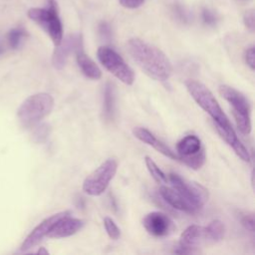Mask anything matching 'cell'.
<instances>
[{
  "label": "cell",
  "mask_w": 255,
  "mask_h": 255,
  "mask_svg": "<svg viewBox=\"0 0 255 255\" xmlns=\"http://www.w3.org/2000/svg\"><path fill=\"white\" fill-rule=\"evenodd\" d=\"M127 50L135 64L151 79L166 81L171 76L170 61L156 47L138 38H131L127 43Z\"/></svg>",
  "instance_id": "1"
},
{
  "label": "cell",
  "mask_w": 255,
  "mask_h": 255,
  "mask_svg": "<svg viewBox=\"0 0 255 255\" xmlns=\"http://www.w3.org/2000/svg\"><path fill=\"white\" fill-rule=\"evenodd\" d=\"M184 85L196 104L212 118L214 125L222 128L231 126L227 116L224 114L215 97L206 86L195 80H187Z\"/></svg>",
  "instance_id": "2"
},
{
  "label": "cell",
  "mask_w": 255,
  "mask_h": 255,
  "mask_svg": "<svg viewBox=\"0 0 255 255\" xmlns=\"http://www.w3.org/2000/svg\"><path fill=\"white\" fill-rule=\"evenodd\" d=\"M54 108V99L47 93L27 98L18 109V119L24 127H31L47 117Z\"/></svg>",
  "instance_id": "3"
},
{
  "label": "cell",
  "mask_w": 255,
  "mask_h": 255,
  "mask_svg": "<svg viewBox=\"0 0 255 255\" xmlns=\"http://www.w3.org/2000/svg\"><path fill=\"white\" fill-rule=\"evenodd\" d=\"M28 17L49 35L55 46L61 43L63 39V26L55 0H47V6L44 8L29 9Z\"/></svg>",
  "instance_id": "4"
},
{
  "label": "cell",
  "mask_w": 255,
  "mask_h": 255,
  "mask_svg": "<svg viewBox=\"0 0 255 255\" xmlns=\"http://www.w3.org/2000/svg\"><path fill=\"white\" fill-rule=\"evenodd\" d=\"M118 169V162L108 158L84 180L83 191L91 196H99L107 189Z\"/></svg>",
  "instance_id": "5"
},
{
  "label": "cell",
  "mask_w": 255,
  "mask_h": 255,
  "mask_svg": "<svg viewBox=\"0 0 255 255\" xmlns=\"http://www.w3.org/2000/svg\"><path fill=\"white\" fill-rule=\"evenodd\" d=\"M97 55L101 64L121 82L128 86L133 84V71L114 49L102 46L98 49Z\"/></svg>",
  "instance_id": "6"
},
{
  "label": "cell",
  "mask_w": 255,
  "mask_h": 255,
  "mask_svg": "<svg viewBox=\"0 0 255 255\" xmlns=\"http://www.w3.org/2000/svg\"><path fill=\"white\" fill-rule=\"evenodd\" d=\"M167 180H169L173 189L200 209L208 200V190L197 182L186 181L176 173H170Z\"/></svg>",
  "instance_id": "7"
},
{
  "label": "cell",
  "mask_w": 255,
  "mask_h": 255,
  "mask_svg": "<svg viewBox=\"0 0 255 255\" xmlns=\"http://www.w3.org/2000/svg\"><path fill=\"white\" fill-rule=\"evenodd\" d=\"M142 225L150 235L155 237L167 236L174 229L171 219L166 214L159 211L150 212L145 215L142 220Z\"/></svg>",
  "instance_id": "8"
},
{
  "label": "cell",
  "mask_w": 255,
  "mask_h": 255,
  "mask_svg": "<svg viewBox=\"0 0 255 255\" xmlns=\"http://www.w3.org/2000/svg\"><path fill=\"white\" fill-rule=\"evenodd\" d=\"M69 214H70V211H62V212H58L56 214H53L52 216H50V217L46 218L45 220H43L26 237V239L22 243L21 250L22 251H26V250H29V249L33 248L34 246H36L44 237H46L48 235L50 229L53 227V225L60 218L66 216V215H69Z\"/></svg>",
  "instance_id": "9"
},
{
  "label": "cell",
  "mask_w": 255,
  "mask_h": 255,
  "mask_svg": "<svg viewBox=\"0 0 255 255\" xmlns=\"http://www.w3.org/2000/svg\"><path fill=\"white\" fill-rule=\"evenodd\" d=\"M83 47L81 35H69L65 39H62L61 43L56 46L52 57L53 66L57 70H61L72 52H76L77 49Z\"/></svg>",
  "instance_id": "10"
},
{
  "label": "cell",
  "mask_w": 255,
  "mask_h": 255,
  "mask_svg": "<svg viewBox=\"0 0 255 255\" xmlns=\"http://www.w3.org/2000/svg\"><path fill=\"white\" fill-rule=\"evenodd\" d=\"M159 194L168 205L177 210L184 211L187 213H195L200 209L192 202L187 200L185 197H183L179 192H177L172 187L160 186Z\"/></svg>",
  "instance_id": "11"
},
{
  "label": "cell",
  "mask_w": 255,
  "mask_h": 255,
  "mask_svg": "<svg viewBox=\"0 0 255 255\" xmlns=\"http://www.w3.org/2000/svg\"><path fill=\"white\" fill-rule=\"evenodd\" d=\"M84 226V221L78 218L69 217L66 215L60 218L50 229L49 238H64L77 233Z\"/></svg>",
  "instance_id": "12"
},
{
  "label": "cell",
  "mask_w": 255,
  "mask_h": 255,
  "mask_svg": "<svg viewBox=\"0 0 255 255\" xmlns=\"http://www.w3.org/2000/svg\"><path fill=\"white\" fill-rule=\"evenodd\" d=\"M132 133L137 139L152 146L154 149H156L163 155H165L173 160H178L177 154L174 151H172L167 145H165L162 141L157 139L148 129H146L144 128L136 127V128H133Z\"/></svg>",
  "instance_id": "13"
},
{
  "label": "cell",
  "mask_w": 255,
  "mask_h": 255,
  "mask_svg": "<svg viewBox=\"0 0 255 255\" xmlns=\"http://www.w3.org/2000/svg\"><path fill=\"white\" fill-rule=\"evenodd\" d=\"M220 95L232 106L233 112L250 115V106L245 96L227 85L219 87Z\"/></svg>",
  "instance_id": "14"
},
{
  "label": "cell",
  "mask_w": 255,
  "mask_h": 255,
  "mask_svg": "<svg viewBox=\"0 0 255 255\" xmlns=\"http://www.w3.org/2000/svg\"><path fill=\"white\" fill-rule=\"evenodd\" d=\"M215 128H216L217 132L219 133V135L223 138V140L233 148L235 153L242 160L247 161V162L250 161V154H249L248 150L246 149V147L243 145V143L238 138L232 126L227 127V128H222V127L215 125Z\"/></svg>",
  "instance_id": "15"
},
{
  "label": "cell",
  "mask_w": 255,
  "mask_h": 255,
  "mask_svg": "<svg viewBox=\"0 0 255 255\" xmlns=\"http://www.w3.org/2000/svg\"><path fill=\"white\" fill-rule=\"evenodd\" d=\"M76 58L79 68L82 73L89 79L99 80L102 77V72L96 63L84 52L83 47H80L76 51Z\"/></svg>",
  "instance_id": "16"
},
{
  "label": "cell",
  "mask_w": 255,
  "mask_h": 255,
  "mask_svg": "<svg viewBox=\"0 0 255 255\" xmlns=\"http://www.w3.org/2000/svg\"><path fill=\"white\" fill-rule=\"evenodd\" d=\"M201 140L194 134H188L181 138L176 144V151L178 160L183 157L193 155L202 149Z\"/></svg>",
  "instance_id": "17"
},
{
  "label": "cell",
  "mask_w": 255,
  "mask_h": 255,
  "mask_svg": "<svg viewBox=\"0 0 255 255\" xmlns=\"http://www.w3.org/2000/svg\"><path fill=\"white\" fill-rule=\"evenodd\" d=\"M205 239V229L199 225L188 226L180 235L179 244L187 247H194Z\"/></svg>",
  "instance_id": "18"
},
{
  "label": "cell",
  "mask_w": 255,
  "mask_h": 255,
  "mask_svg": "<svg viewBox=\"0 0 255 255\" xmlns=\"http://www.w3.org/2000/svg\"><path fill=\"white\" fill-rule=\"evenodd\" d=\"M104 117L107 120H112L115 111V93L111 83H107L104 91Z\"/></svg>",
  "instance_id": "19"
},
{
  "label": "cell",
  "mask_w": 255,
  "mask_h": 255,
  "mask_svg": "<svg viewBox=\"0 0 255 255\" xmlns=\"http://www.w3.org/2000/svg\"><path fill=\"white\" fill-rule=\"evenodd\" d=\"M205 229V239L212 242L220 241L224 236V225L220 220H213L211 221Z\"/></svg>",
  "instance_id": "20"
},
{
  "label": "cell",
  "mask_w": 255,
  "mask_h": 255,
  "mask_svg": "<svg viewBox=\"0 0 255 255\" xmlns=\"http://www.w3.org/2000/svg\"><path fill=\"white\" fill-rule=\"evenodd\" d=\"M144 162H145L147 170L149 171L150 175L153 177V179L156 182H158V183H166L167 182V176L165 175V173L157 166V164L149 156L144 157Z\"/></svg>",
  "instance_id": "21"
},
{
  "label": "cell",
  "mask_w": 255,
  "mask_h": 255,
  "mask_svg": "<svg viewBox=\"0 0 255 255\" xmlns=\"http://www.w3.org/2000/svg\"><path fill=\"white\" fill-rule=\"evenodd\" d=\"M180 161H182L185 165H187L190 168L193 169H198L200 168L204 162H205V151L202 148L200 151H198L197 153L190 155V156H186L180 159Z\"/></svg>",
  "instance_id": "22"
},
{
  "label": "cell",
  "mask_w": 255,
  "mask_h": 255,
  "mask_svg": "<svg viewBox=\"0 0 255 255\" xmlns=\"http://www.w3.org/2000/svg\"><path fill=\"white\" fill-rule=\"evenodd\" d=\"M233 117L235 119L236 125L238 129L243 133V134H249L251 131V120H250V115L246 114H240V113H235L233 112Z\"/></svg>",
  "instance_id": "23"
},
{
  "label": "cell",
  "mask_w": 255,
  "mask_h": 255,
  "mask_svg": "<svg viewBox=\"0 0 255 255\" xmlns=\"http://www.w3.org/2000/svg\"><path fill=\"white\" fill-rule=\"evenodd\" d=\"M25 36H26V32L24 29H22V28L12 29L8 33V42H9V45L11 46V48L17 49L19 47L22 39Z\"/></svg>",
  "instance_id": "24"
},
{
  "label": "cell",
  "mask_w": 255,
  "mask_h": 255,
  "mask_svg": "<svg viewBox=\"0 0 255 255\" xmlns=\"http://www.w3.org/2000/svg\"><path fill=\"white\" fill-rule=\"evenodd\" d=\"M104 226H105V229H106L108 235L110 236V238H112L114 240H117L120 238L121 230L111 217L104 218Z\"/></svg>",
  "instance_id": "25"
},
{
  "label": "cell",
  "mask_w": 255,
  "mask_h": 255,
  "mask_svg": "<svg viewBox=\"0 0 255 255\" xmlns=\"http://www.w3.org/2000/svg\"><path fill=\"white\" fill-rule=\"evenodd\" d=\"M241 224L250 232H254V217L252 213H244L240 215Z\"/></svg>",
  "instance_id": "26"
},
{
  "label": "cell",
  "mask_w": 255,
  "mask_h": 255,
  "mask_svg": "<svg viewBox=\"0 0 255 255\" xmlns=\"http://www.w3.org/2000/svg\"><path fill=\"white\" fill-rule=\"evenodd\" d=\"M244 58H245V62L247 64V66L252 71H254V68H255V49H254L253 46L247 48V50L245 51Z\"/></svg>",
  "instance_id": "27"
},
{
  "label": "cell",
  "mask_w": 255,
  "mask_h": 255,
  "mask_svg": "<svg viewBox=\"0 0 255 255\" xmlns=\"http://www.w3.org/2000/svg\"><path fill=\"white\" fill-rule=\"evenodd\" d=\"M243 21L245 26L250 30L254 31V26H255V16H254V11L253 10H248L245 12L243 16Z\"/></svg>",
  "instance_id": "28"
},
{
  "label": "cell",
  "mask_w": 255,
  "mask_h": 255,
  "mask_svg": "<svg viewBox=\"0 0 255 255\" xmlns=\"http://www.w3.org/2000/svg\"><path fill=\"white\" fill-rule=\"evenodd\" d=\"M202 20L206 25H214L216 23V17L213 12L208 9H203L202 11Z\"/></svg>",
  "instance_id": "29"
},
{
  "label": "cell",
  "mask_w": 255,
  "mask_h": 255,
  "mask_svg": "<svg viewBox=\"0 0 255 255\" xmlns=\"http://www.w3.org/2000/svg\"><path fill=\"white\" fill-rule=\"evenodd\" d=\"M143 1L144 0H119L120 4L123 7L128 8V9H135V8L141 6Z\"/></svg>",
  "instance_id": "30"
},
{
  "label": "cell",
  "mask_w": 255,
  "mask_h": 255,
  "mask_svg": "<svg viewBox=\"0 0 255 255\" xmlns=\"http://www.w3.org/2000/svg\"><path fill=\"white\" fill-rule=\"evenodd\" d=\"M173 252L177 253V254H191V253H195L197 251L194 247H187V246H183V245L178 244V246H176L174 248Z\"/></svg>",
  "instance_id": "31"
},
{
  "label": "cell",
  "mask_w": 255,
  "mask_h": 255,
  "mask_svg": "<svg viewBox=\"0 0 255 255\" xmlns=\"http://www.w3.org/2000/svg\"><path fill=\"white\" fill-rule=\"evenodd\" d=\"M99 31L100 34L104 37V38H110L111 37V28L108 25V23L106 22H102L100 27H99Z\"/></svg>",
  "instance_id": "32"
},
{
  "label": "cell",
  "mask_w": 255,
  "mask_h": 255,
  "mask_svg": "<svg viewBox=\"0 0 255 255\" xmlns=\"http://www.w3.org/2000/svg\"><path fill=\"white\" fill-rule=\"evenodd\" d=\"M48 128L49 127H47V126H42V127H40V128L37 129L36 136L38 137L39 140H44L47 137V135L49 134V128Z\"/></svg>",
  "instance_id": "33"
},
{
  "label": "cell",
  "mask_w": 255,
  "mask_h": 255,
  "mask_svg": "<svg viewBox=\"0 0 255 255\" xmlns=\"http://www.w3.org/2000/svg\"><path fill=\"white\" fill-rule=\"evenodd\" d=\"M38 253H40V254H41V253H44V254H48V253H49V252H48V251H47V250H46V249H44V248H43V247H42V248H41V249H39V251H38Z\"/></svg>",
  "instance_id": "34"
},
{
  "label": "cell",
  "mask_w": 255,
  "mask_h": 255,
  "mask_svg": "<svg viewBox=\"0 0 255 255\" xmlns=\"http://www.w3.org/2000/svg\"><path fill=\"white\" fill-rule=\"evenodd\" d=\"M3 52V48H2V46H0V54Z\"/></svg>",
  "instance_id": "35"
}]
</instances>
